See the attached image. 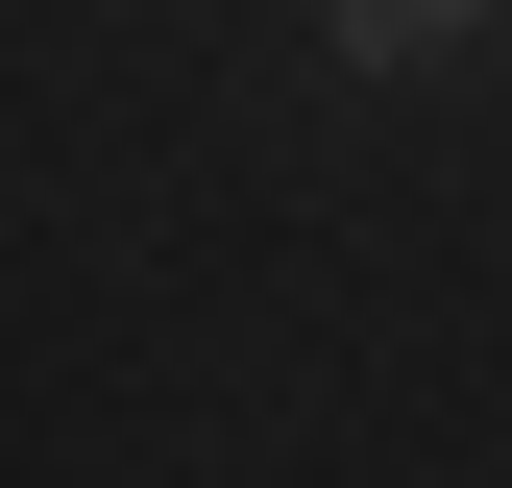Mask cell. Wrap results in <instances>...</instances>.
<instances>
[{"mask_svg":"<svg viewBox=\"0 0 512 488\" xmlns=\"http://www.w3.org/2000/svg\"><path fill=\"white\" fill-rule=\"evenodd\" d=\"M317 25H342V74H415V49H464L488 0H317Z\"/></svg>","mask_w":512,"mask_h":488,"instance_id":"obj_1","label":"cell"}]
</instances>
